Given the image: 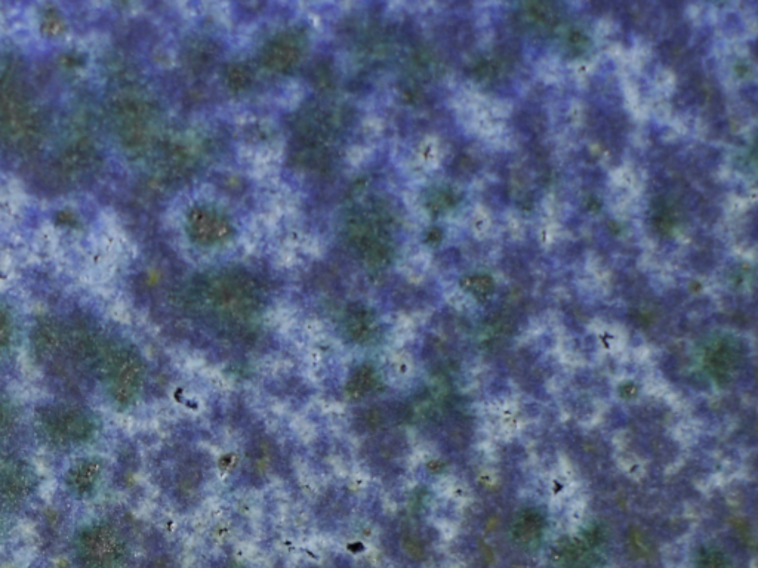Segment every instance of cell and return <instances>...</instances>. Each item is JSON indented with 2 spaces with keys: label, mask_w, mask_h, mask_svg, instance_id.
<instances>
[{
  "label": "cell",
  "mask_w": 758,
  "mask_h": 568,
  "mask_svg": "<svg viewBox=\"0 0 758 568\" xmlns=\"http://www.w3.org/2000/svg\"><path fill=\"white\" fill-rule=\"evenodd\" d=\"M40 119L26 86L17 77H0V142L29 150L39 140Z\"/></svg>",
  "instance_id": "6da1fadb"
},
{
  "label": "cell",
  "mask_w": 758,
  "mask_h": 568,
  "mask_svg": "<svg viewBox=\"0 0 758 568\" xmlns=\"http://www.w3.org/2000/svg\"><path fill=\"white\" fill-rule=\"evenodd\" d=\"M189 234L202 246L220 245L230 239L233 228L226 216L208 208H196L189 215Z\"/></svg>",
  "instance_id": "7a4b0ae2"
},
{
  "label": "cell",
  "mask_w": 758,
  "mask_h": 568,
  "mask_svg": "<svg viewBox=\"0 0 758 568\" xmlns=\"http://www.w3.org/2000/svg\"><path fill=\"white\" fill-rule=\"evenodd\" d=\"M301 57V45L292 35L277 36L264 51V64L273 71L292 69Z\"/></svg>",
  "instance_id": "3957f363"
},
{
  "label": "cell",
  "mask_w": 758,
  "mask_h": 568,
  "mask_svg": "<svg viewBox=\"0 0 758 568\" xmlns=\"http://www.w3.org/2000/svg\"><path fill=\"white\" fill-rule=\"evenodd\" d=\"M520 23L532 32H548L556 26L559 14L550 3H528L519 12Z\"/></svg>",
  "instance_id": "277c9868"
},
{
  "label": "cell",
  "mask_w": 758,
  "mask_h": 568,
  "mask_svg": "<svg viewBox=\"0 0 758 568\" xmlns=\"http://www.w3.org/2000/svg\"><path fill=\"white\" fill-rule=\"evenodd\" d=\"M544 529V517L538 511L526 509L514 521L511 533H513L514 540L520 543V545L531 546L538 543V540L544 534Z\"/></svg>",
  "instance_id": "5b68a950"
},
{
  "label": "cell",
  "mask_w": 758,
  "mask_h": 568,
  "mask_svg": "<svg viewBox=\"0 0 758 568\" xmlns=\"http://www.w3.org/2000/svg\"><path fill=\"white\" fill-rule=\"evenodd\" d=\"M738 363V353L729 344L716 345L707 355L708 370L720 382L729 381L735 375Z\"/></svg>",
  "instance_id": "8992f818"
},
{
  "label": "cell",
  "mask_w": 758,
  "mask_h": 568,
  "mask_svg": "<svg viewBox=\"0 0 758 568\" xmlns=\"http://www.w3.org/2000/svg\"><path fill=\"white\" fill-rule=\"evenodd\" d=\"M628 551L636 558H647L653 552V545L649 536L642 530L634 529L627 534Z\"/></svg>",
  "instance_id": "52a82bcc"
},
{
  "label": "cell",
  "mask_w": 758,
  "mask_h": 568,
  "mask_svg": "<svg viewBox=\"0 0 758 568\" xmlns=\"http://www.w3.org/2000/svg\"><path fill=\"white\" fill-rule=\"evenodd\" d=\"M464 286L467 287L468 292H470L471 295L476 296L477 299L489 298L493 292V282L491 277L483 276V274H476V276L468 277L464 282Z\"/></svg>",
  "instance_id": "ba28073f"
},
{
  "label": "cell",
  "mask_w": 758,
  "mask_h": 568,
  "mask_svg": "<svg viewBox=\"0 0 758 568\" xmlns=\"http://www.w3.org/2000/svg\"><path fill=\"white\" fill-rule=\"evenodd\" d=\"M698 568H730L726 555L717 549H707L699 557Z\"/></svg>",
  "instance_id": "9c48e42d"
},
{
  "label": "cell",
  "mask_w": 758,
  "mask_h": 568,
  "mask_svg": "<svg viewBox=\"0 0 758 568\" xmlns=\"http://www.w3.org/2000/svg\"><path fill=\"white\" fill-rule=\"evenodd\" d=\"M251 76H249L248 70L242 66L231 67L228 71V82L233 88L240 89L245 88L248 85Z\"/></svg>",
  "instance_id": "30bf717a"
}]
</instances>
